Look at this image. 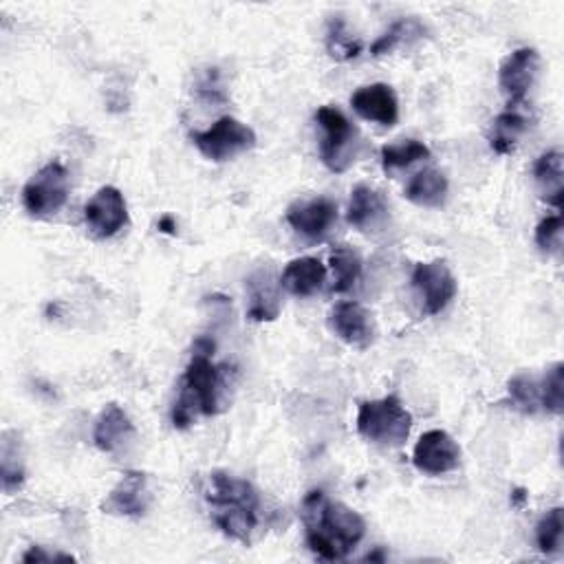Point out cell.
Wrapping results in <instances>:
<instances>
[{
    "mask_svg": "<svg viewBox=\"0 0 564 564\" xmlns=\"http://www.w3.org/2000/svg\"><path fill=\"white\" fill-rule=\"evenodd\" d=\"M69 199V172L62 161L43 166L23 188V205L32 216H51Z\"/></svg>",
    "mask_w": 564,
    "mask_h": 564,
    "instance_id": "52a82bcc",
    "label": "cell"
},
{
    "mask_svg": "<svg viewBox=\"0 0 564 564\" xmlns=\"http://www.w3.org/2000/svg\"><path fill=\"white\" fill-rule=\"evenodd\" d=\"M196 93L205 99V101H212V104H218V101H225V93L220 88V82H218V69H207L205 77L199 82L196 86Z\"/></svg>",
    "mask_w": 564,
    "mask_h": 564,
    "instance_id": "1f68e13d",
    "label": "cell"
},
{
    "mask_svg": "<svg viewBox=\"0 0 564 564\" xmlns=\"http://www.w3.org/2000/svg\"><path fill=\"white\" fill-rule=\"evenodd\" d=\"M562 228L564 220L560 214L547 216L538 223L536 228V245L544 252V254H560L562 248Z\"/></svg>",
    "mask_w": 564,
    "mask_h": 564,
    "instance_id": "4dcf8cb0",
    "label": "cell"
},
{
    "mask_svg": "<svg viewBox=\"0 0 564 564\" xmlns=\"http://www.w3.org/2000/svg\"><path fill=\"white\" fill-rule=\"evenodd\" d=\"M356 425L367 441L384 447H399L410 434L412 415L404 408L399 397L388 395L360 404Z\"/></svg>",
    "mask_w": 564,
    "mask_h": 564,
    "instance_id": "277c9868",
    "label": "cell"
},
{
    "mask_svg": "<svg viewBox=\"0 0 564 564\" xmlns=\"http://www.w3.org/2000/svg\"><path fill=\"white\" fill-rule=\"evenodd\" d=\"M419 36H423V27L417 21H412V19L399 21L371 47V53L377 56V58L386 56L393 49H397L399 45H404V43H408L412 38H419Z\"/></svg>",
    "mask_w": 564,
    "mask_h": 564,
    "instance_id": "f546056e",
    "label": "cell"
},
{
    "mask_svg": "<svg viewBox=\"0 0 564 564\" xmlns=\"http://www.w3.org/2000/svg\"><path fill=\"white\" fill-rule=\"evenodd\" d=\"M430 157V148L423 142L417 140H406L399 144H391L382 148V166L386 172H393L397 168H406L412 166L421 159Z\"/></svg>",
    "mask_w": 564,
    "mask_h": 564,
    "instance_id": "d4e9b609",
    "label": "cell"
},
{
    "mask_svg": "<svg viewBox=\"0 0 564 564\" xmlns=\"http://www.w3.org/2000/svg\"><path fill=\"white\" fill-rule=\"evenodd\" d=\"M351 106L362 120L382 127H395L399 120V101L388 84H371L358 88L351 97Z\"/></svg>",
    "mask_w": 564,
    "mask_h": 564,
    "instance_id": "9a60e30c",
    "label": "cell"
},
{
    "mask_svg": "<svg viewBox=\"0 0 564 564\" xmlns=\"http://www.w3.org/2000/svg\"><path fill=\"white\" fill-rule=\"evenodd\" d=\"M12 432H5V441H3V459H0V464H3V490L8 494H12L14 490H19L25 481V468H23V461L19 457V436L16 441L10 439Z\"/></svg>",
    "mask_w": 564,
    "mask_h": 564,
    "instance_id": "f1b7e54d",
    "label": "cell"
},
{
    "mask_svg": "<svg viewBox=\"0 0 564 564\" xmlns=\"http://www.w3.org/2000/svg\"><path fill=\"white\" fill-rule=\"evenodd\" d=\"M328 326L343 343L362 351L369 349L375 340L373 315L358 302L335 304L328 315Z\"/></svg>",
    "mask_w": 564,
    "mask_h": 564,
    "instance_id": "4fadbf2b",
    "label": "cell"
},
{
    "mask_svg": "<svg viewBox=\"0 0 564 564\" xmlns=\"http://www.w3.org/2000/svg\"><path fill=\"white\" fill-rule=\"evenodd\" d=\"M214 343L209 337H199L194 353L181 377L179 399L172 408V425L185 430L194 423L196 415H218L223 408V393L228 388V371L212 362Z\"/></svg>",
    "mask_w": 564,
    "mask_h": 564,
    "instance_id": "7a4b0ae2",
    "label": "cell"
},
{
    "mask_svg": "<svg viewBox=\"0 0 564 564\" xmlns=\"http://www.w3.org/2000/svg\"><path fill=\"white\" fill-rule=\"evenodd\" d=\"M315 122L322 129L320 159L333 172H345L353 164L356 155V129L347 120L343 110L333 106H320L315 112Z\"/></svg>",
    "mask_w": 564,
    "mask_h": 564,
    "instance_id": "5b68a950",
    "label": "cell"
},
{
    "mask_svg": "<svg viewBox=\"0 0 564 564\" xmlns=\"http://www.w3.org/2000/svg\"><path fill=\"white\" fill-rule=\"evenodd\" d=\"M324 280H326V267L317 259L304 256V259L291 261L285 267L280 276V287L296 298H307L320 291Z\"/></svg>",
    "mask_w": 564,
    "mask_h": 564,
    "instance_id": "d6986e66",
    "label": "cell"
},
{
    "mask_svg": "<svg viewBox=\"0 0 564 564\" xmlns=\"http://www.w3.org/2000/svg\"><path fill=\"white\" fill-rule=\"evenodd\" d=\"M540 406L551 415L564 410V364H553L540 380Z\"/></svg>",
    "mask_w": 564,
    "mask_h": 564,
    "instance_id": "4316f807",
    "label": "cell"
},
{
    "mask_svg": "<svg viewBox=\"0 0 564 564\" xmlns=\"http://www.w3.org/2000/svg\"><path fill=\"white\" fill-rule=\"evenodd\" d=\"M527 129L529 124H527V118L520 112V106H509L492 124V133H490L492 151L499 155L514 153L518 140L525 135Z\"/></svg>",
    "mask_w": 564,
    "mask_h": 564,
    "instance_id": "7402d4cb",
    "label": "cell"
},
{
    "mask_svg": "<svg viewBox=\"0 0 564 564\" xmlns=\"http://www.w3.org/2000/svg\"><path fill=\"white\" fill-rule=\"evenodd\" d=\"M248 317L254 322H274L280 315L278 283L269 269H259L248 278Z\"/></svg>",
    "mask_w": 564,
    "mask_h": 564,
    "instance_id": "ac0fdd59",
    "label": "cell"
},
{
    "mask_svg": "<svg viewBox=\"0 0 564 564\" xmlns=\"http://www.w3.org/2000/svg\"><path fill=\"white\" fill-rule=\"evenodd\" d=\"M287 220L298 235L311 241H320L328 235L333 223L337 220V207L331 199L324 196L298 201L287 209Z\"/></svg>",
    "mask_w": 564,
    "mask_h": 564,
    "instance_id": "5bb4252c",
    "label": "cell"
},
{
    "mask_svg": "<svg viewBox=\"0 0 564 564\" xmlns=\"http://www.w3.org/2000/svg\"><path fill=\"white\" fill-rule=\"evenodd\" d=\"M86 228L95 239H110L129 225V207L124 194L112 188H99L84 207Z\"/></svg>",
    "mask_w": 564,
    "mask_h": 564,
    "instance_id": "ba28073f",
    "label": "cell"
},
{
    "mask_svg": "<svg viewBox=\"0 0 564 564\" xmlns=\"http://www.w3.org/2000/svg\"><path fill=\"white\" fill-rule=\"evenodd\" d=\"M153 501L151 481L144 472H127L120 483L108 492L101 503V512L110 516L140 518L148 512Z\"/></svg>",
    "mask_w": 564,
    "mask_h": 564,
    "instance_id": "7c38bea8",
    "label": "cell"
},
{
    "mask_svg": "<svg viewBox=\"0 0 564 564\" xmlns=\"http://www.w3.org/2000/svg\"><path fill=\"white\" fill-rule=\"evenodd\" d=\"M447 179L443 172L428 168L410 179L404 196L419 207H441L447 199Z\"/></svg>",
    "mask_w": 564,
    "mask_h": 564,
    "instance_id": "44dd1931",
    "label": "cell"
},
{
    "mask_svg": "<svg viewBox=\"0 0 564 564\" xmlns=\"http://www.w3.org/2000/svg\"><path fill=\"white\" fill-rule=\"evenodd\" d=\"M540 56L536 49L523 47L509 53L499 69V86L507 97V106H523L525 97L536 84Z\"/></svg>",
    "mask_w": 564,
    "mask_h": 564,
    "instance_id": "8fae6325",
    "label": "cell"
},
{
    "mask_svg": "<svg viewBox=\"0 0 564 564\" xmlns=\"http://www.w3.org/2000/svg\"><path fill=\"white\" fill-rule=\"evenodd\" d=\"M133 436H135V425L122 406L108 404L99 412L93 430V441L101 453L106 455L118 453V449L124 447Z\"/></svg>",
    "mask_w": 564,
    "mask_h": 564,
    "instance_id": "2e32d148",
    "label": "cell"
},
{
    "mask_svg": "<svg viewBox=\"0 0 564 564\" xmlns=\"http://www.w3.org/2000/svg\"><path fill=\"white\" fill-rule=\"evenodd\" d=\"M507 391H509L512 404H514L520 412L533 415V412H538V410L542 408V406H540V380H536L533 375L520 373V375L512 377Z\"/></svg>",
    "mask_w": 564,
    "mask_h": 564,
    "instance_id": "83f0119b",
    "label": "cell"
},
{
    "mask_svg": "<svg viewBox=\"0 0 564 564\" xmlns=\"http://www.w3.org/2000/svg\"><path fill=\"white\" fill-rule=\"evenodd\" d=\"M205 501L214 525L237 542L250 544L261 520V496L256 488L228 472H212L205 488Z\"/></svg>",
    "mask_w": 564,
    "mask_h": 564,
    "instance_id": "3957f363",
    "label": "cell"
},
{
    "mask_svg": "<svg viewBox=\"0 0 564 564\" xmlns=\"http://www.w3.org/2000/svg\"><path fill=\"white\" fill-rule=\"evenodd\" d=\"M347 218L360 232H377L388 220V205L375 188L360 183L351 192Z\"/></svg>",
    "mask_w": 564,
    "mask_h": 564,
    "instance_id": "e0dca14e",
    "label": "cell"
},
{
    "mask_svg": "<svg viewBox=\"0 0 564 564\" xmlns=\"http://www.w3.org/2000/svg\"><path fill=\"white\" fill-rule=\"evenodd\" d=\"M525 499H527V496H525V490H516V492H514V505L525 503Z\"/></svg>",
    "mask_w": 564,
    "mask_h": 564,
    "instance_id": "e575fe53",
    "label": "cell"
},
{
    "mask_svg": "<svg viewBox=\"0 0 564 564\" xmlns=\"http://www.w3.org/2000/svg\"><path fill=\"white\" fill-rule=\"evenodd\" d=\"M562 536H564L562 507H553L536 525V544L544 555H555L562 551Z\"/></svg>",
    "mask_w": 564,
    "mask_h": 564,
    "instance_id": "484cf974",
    "label": "cell"
},
{
    "mask_svg": "<svg viewBox=\"0 0 564 564\" xmlns=\"http://www.w3.org/2000/svg\"><path fill=\"white\" fill-rule=\"evenodd\" d=\"M302 520L307 547L326 562L349 557L367 533V523L356 509L331 501L322 490L304 496Z\"/></svg>",
    "mask_w": 564,
    "mask_h": 564,
    "instance_id": "6da1fadb",
    "label": "cell"
},
{
    "mask_svg": "<svg viewBox=\"0 0 564 564\" xmlns=\"http://www.w3.org/2000/svg\"><path fill=\"white\" fill-rule=\"evenodd\" d=\"M412 287L428 315L441 313L457 296V278L443 261L419 263L412 272Z\"/></svg>",
    "mask_w": 564,
    "mask_h": 564,
    "instance_id": "30bf717a",
    "label": "cell"
},
{
    "mask_svg": "<svg viewBox=\"0 0 564 564\" xmlns=\"http://www.w3.org/2000/svg\"><path fill=\"white\" fill-rule=\"evenodd\" d=\"M533 179L536 185L551 205L562 209L564 203V175H562V153L560 151H547L538 157L533 164Z\"/></svg>",
    "mask_w": 564,
    "mask_h": 564,
    "instance_id": "ffe728a7",
    "label": "cell"
},
{
    "mask_svg": "<svg viewBox=\"0 0 564 564\" xmlns=\"http://www.w3.org/2000/svg\"><path fill=\"white\" fill-rule=\"evenodd\" d=\"M331 269L335 276V285L333 291L343 293L347 289H351L360 276H362V259L356 250L340 245L331 252Z\"/></svg>",
    "mask_w": 564,
    "mask_h": 564,
    "instance_id": "603a6c76",
    "label": "cell"
},
{
    "mask_svg": "<svg viewBox=\"0 0 564 564\" xmlns=\"http://www.w3.org/2000/svg\"><path fill=\"white\" fill-rule=\"evenodd\" d=\"M23 562H75L73 555H67V553H49L45 551L43 547H32L25 555H23Z\"/></svg>",
    "mask_w": 564,
    "mask_h": 564,
    "instance_id": "d6a6232c",
    "label": "cell"
},
{
    "mask_svg": "<svg viewBox=\"0 0 564 564\" xmlns=\"http://www.w3.org/2000/svg\"><path fill=\"white\" fill-rule=\"evenodd\" d=\"M159 230L166 232V235H177V223H175V218H172V216H164V218L159 220Z\"/></svg>",
    "mask_w": 564,
    "mask_h": 564,
    "instance_id": "836d02e7",
    "label": "cell"
},
{
    "mask_svg": "<svg viewBox=\"0 0 564 564\" xmlns=\"http://www.w3.org/2000/svg\"><path fill=\"white\" fill-rule=\"evenodd\" d=\"M192 142L205 159L220 164L252 151L256 146V133L235 118H220L207 131L192 133Z\"/></svg>",
    "mask_w": 564,
    "mask_h": 564,
    "instance_id": "8992f818",
    "label": "cell"
},
{
    "mask_svg": "<svg viewBox=\"0 0 564 564\" xmlns=\"http://www.w3.org/2000/svg\"><path fill=\"white\" fill-rule=\"evenodd\" d=\"M412 464L423 475H447L459 468L461 447L445 430H428L412 449Z\"/></svg>",
    "mask_w": 564,
    "mask_h": 564,
    "instance_id": "9c48e42d",
    "label": "cell"
},
{
    "mask_svg": "<svg viewBox=\"0 0 564 564\" xmlns=\"http://www.w3.org/2000/svg\"><path fill=\"white\" fill-rule=\"evenodd\" d=\"M326 47L335 60H353L362 53V43L349 32L343 16H337L328 23Z\"/></svg>",
    "mask_w": 564,
    "mask_h": 564,
    "instance_id": "cb8c5ba5",
    "label": "cell"
}]
</instances>
